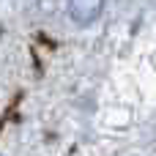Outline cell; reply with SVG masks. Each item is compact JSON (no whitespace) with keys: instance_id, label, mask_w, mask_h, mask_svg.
Returning a JSON list of instances; mask_svg holds the SVG:
<instances>
[{"instance_id":"cell-1","label":"cell","mask_w":156,"mask_h":156,"mask_svg":"<svg viewBox=\"0 0 156 156\" xmlns=\"http://www.w3.org/2000/svg\"><path fill=\"white\" fill-rule=\"evenodd\" d=\"M104 0H69V16L77 25H90L101 16Z\"/></svg>"}]
</instances>
